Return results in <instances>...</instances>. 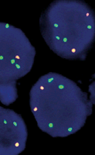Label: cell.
I'll use <instances>...</instances> for the list:
<instances>
[{
  "instance_id": "1",
  "label": "cell",
  "mask_w": 95,
  "mask_h": 155,
  "mask_svg": "<svg viewBox=\"0 0 95 155\" xmlns=\"http://www.w3.org/2000/svg\"><path fill=\"white\" fill-rule=\"evenodd\" d=\"M30 104L43 132L65 137L84 126L94 101L72 80L54 72L43 75L33 85Z\"/></svg>"
},
{
  "instance_id": "2",
  "label": "cell",
  "mask_w": 95,
  "mask_h": 155,
  "mask_svg": "<svg viewBox=\"0 0 95 155\" xmlns=\"http://www.w3.org/2000/svg\"><path fill=\"white\" fill-rule=\"evenodd\" d=\"M40 27L50 50L67 60L84 61L94 43V12L84 1H54L41 14Z\"/></svg>"
},
{
  "instance_id": "3",
  "label": "cell",
  "mask_w": 95,
  "mask_h": 155,
  "mask_svg": "<svg viewBox=\"0 0 95 155\" xmlns=\"http://www.w3.org/2000/svg\"><path fill=\"white\" fill-rule=\"evenodd\" d=\"M36 50L20 29L0 22V102L9 106L18 98L17 81L33 65Z\"/></svg>"
},
{
  "instance_id": "4",
  "label": "cell",
  "mask_w": 95,
  "mask_h": 155,
  "mask_svg": "<svg viewBox=\"0 0 95 155\" xmlns=\"http://www.w3.org/2000/svg\"><path fill=\"white\" fill-rule=\"evenodd\" d=\"M28 132L21 115L0 106V155H17L26 148Z\"/></svg>"
}]
</instances>
